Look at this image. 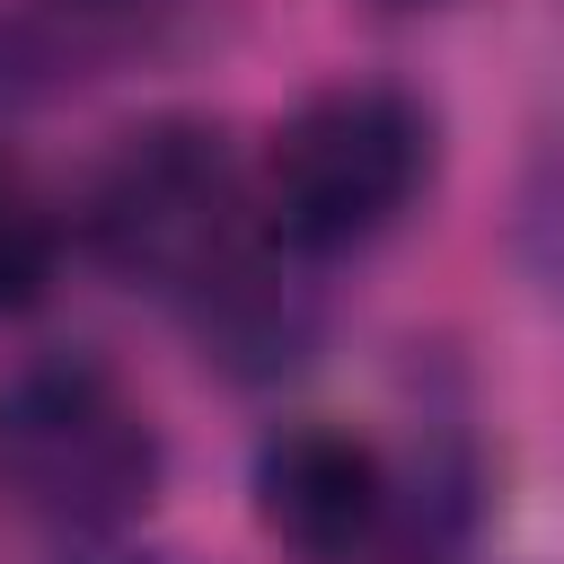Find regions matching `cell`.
Here are the masks:
<instances>
[{
    "label": "cell",
    "mask_w": 564,
    "mask_h": 564,
    "mask_svg": "<svg viewBox=\"0 0 564 564\" xmlns=\"http://www.w3.org/2000/svg\"><path fill=\"white\" fill-rule=\"evenodd\" d=\"M79 238L123 291L185 308L264 229H247V185H238L229 132L203 115H150L132 132H115V150L97 159V176L79 194Z\"/></svg>",
    "instance_id": "obj_3"
},
{
    "label": "cell",
    "mask_w": 564,
    "mask_h": 564,
    "mask_svg": "<svg viewBox=\"0 0 564 564\" xmlns=\"http://www.w3.org/2000/svg\"><path fill=\"white\" fill-rule=\"evenodd\" d=\"M247 494H256L264 538L291 546L300 564H370L379 555V529H388V458L352 423H326V414L273 423L256 441Z\"/></svg>",
    "instance_id": "obj_4"
},
{
    "label": "cell",
    "mask_w": 564,
    "mask_h": 564,
    "mask_svg": "<svg viewBox=\"0 0 564 564\" xmlns=\"http://www.w3.org/2000/svg\"><path fill=\"white\" fill-rule=\"evenodd\" d=\"M423 185H432V106L388 79H335L273 123L256 220L282 256L326 264L397 229Z\"/></svg>",
    "instance_id": "obj_2"
},
{
    "label": "cell",
    "mask_w": 564,
    "mask_h": 564,
    "mask_svg": "<svg viewBox=\"0 0 564 564\" xmlns=\"http://www.w3.org/2000/svg\"><path fill=\"white\" fill-rule=\"evenodd\" d=\"M53 282H62V220L18 167H0V317H35Z\"/></svg>",
    "instance_id": "obj_8"
},
{
    "label": "cell",
    "mask_w": 564,
    "mask_h": 564,
    "mask_svg": "<svg viewBox=\"0 0 564 564\" xmlns=\"http://www.w3.org/2000/svg\"><path fill=\"white\" fill-rule=\"evenodd\" d=\"M88 564H176V555H88Z\"/></svg>",
    "instance_id": "obj_11"
},
{
    "label": "cell",
    "mask_w": 564,
    "mask_h": 564,
    "mask_svg": "<svg viewBox=\"0 0 564 564\" xmlns=\"http://www.w3.org/2000/svg\"><path fill=\"white\" fill-rule=\"evenodd\" d=\"M88 70H97V62H88L35 0H9V9H0V123H18V115H35V106L70 97Z\"/></svg>",
    "instance_id": "obj_7"
},
{
    "label": "cell",
    "mask_w": 564,
    "mask_h": 564,
    "mask_svg": "<svg viewBox=\"0 0 564 564\" xmlns=\"http://www.w3.org/2000/svg\"><path fill=\"white\" fill-rule=\"evenodd\" d=\"M88 62H115V53H132V44H159L194 0H35Z\"/></svg>",
    "instance_id": "obj_10"
},
{
    "label": "cell",
    "mask_w": 564,
    "mask_h": 564,
    "mask_svg": "<svg viewBox=\"0 0 564 564\" xmlns=\"http://www.w3.org/2000/svg\"><path fill=\"white\" fill-rule=\"evenodd\" d=\"M485 520V458L458 423H423L405 467H388V529L370 564H467Z\"/></svg>",
    "instance_id": "obj_6"
},
{
    "label": "cell",
    "mask_w": 564,
    "mask_h": 564,
    "mask_svg": "<svg viewBox=\"0 0 564 564\" xmlns=\"http://www.w3.org/2000/svg\"><path fill=\"white\" fill-rule=\"evenodd\" d=\"M167 441L115 361L62 344L0 379V502L53 538H115L159 502Z\"/></svg>",
    "instance_id": "obj_1"
},
{
    "label": "cell",
    "mask_w": 564,
    "mask_h": 564,
    "mask_svg": "<svg viewBox=\"0 0 564 564\" xmlns=\"http://www.w3.org/2000/svg\"><path fill=\"white\" fill-rule=\"evenodd\" d=\"M185 326L203 344V361L238 388H264V379H291L317 335H326V300L308 282V256H282L273 238H256L247 256H229L194 300H185Z\"/></svg>",
    "instance_id": "obj_5"
},
{
    "label": "cell",
    "mask_w": 564,
    "mask_h": 564,
    "mask_svg": "<svg viewBox=\"0 0 564 564\" xmlns=\"http://www.w3.org/2000/svg\"><path fill=\"white\" fill-rule=\"evenodd\" d=\"M511 256L564 308V123L538 132V150L520 159V185H511Z\"/></svg>",
    "instance_id": "obj_9"
}]
</instances>
